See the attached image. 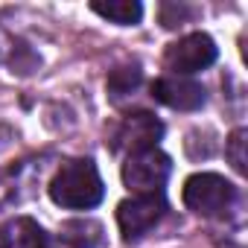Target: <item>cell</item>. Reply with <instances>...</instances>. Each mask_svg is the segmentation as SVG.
<instances>
[{"mask_svg": "<svg viewBox=\"0 0 248 248\" xmlns=\"http://www.w3.org/2000/svg\"><path fill=\"white\" fill-rule=\"evenodd\" d=\"M105 184L91 158H73L50 181V199L64 210H91L102 202Z\"/></svg>", "mask_w": 248, "mask_h": 248, "instance_id": "6da1fadb", "label": "cell"}, {"mask_svg": "<svg viewBox=\"0 0 248 248\" xmlns=\"http://www.w3.org/2000/svg\"><path fill=\"white\" fill-rule=\"evenodd\" d=\"M184 207L199 216H222L236 202V187L219 172H196L184 181L181 190Z\"/></svg>", "mask_w": 248, "mask_h": 248, "instance_id": "7a4b0ae2", "label": "cell"}, {"mask_svg": "<svg viewBox=\"0 0 248 248\" xmlns=\"http://www.w3.org/2000/svg\"><path fill=\"white\" fill-rule=\"evenodd\" d=\"M167 213V199L164 193H140V196H132L126 202L117 204V225H120V233L126 242H135L140 239L143 233H149Z\"/></svg>", "mask_w": 248, "mask_h": 248, "instance_id": "3957f363", "label": "cell"}, {"mask_svg": "<svg viewBox=\"0 0 248 248\" xmlns=\"http://www.w3.org/2000/svg\"><path fill=\"white\" fill-rule=\"evenodd\" d=\"M170 172H172L170 155H164L155 146V149H146V152L126 155V164H123V184H126L135 196H140V193H161V187L167 184Z\"/></svg>", "mask_w": 248, "mask_h": 248, "instance_id": "277c9868", "label": "cell"}, {"mask_svg": "<svg viewBox=\"0 0 248 248\" xmlns=\"http://www.w3.org/2000/svg\"><path fill=\"white\" fill-rule=\"evenodd\" d=\"M216 56H219L216 41L207 32H190L167 47L164 64H167V70H172V76H190V73L210 67L216 62Z\"/></svg>", "mask_w": 248, "mask_h": 248, "instance_id": "5b68a950", "label": "cell"}, {"mask_svg": "<svg viewBox=\"0 0 248 248\" xmlns=\"http://www.w3.org/2000/svg\"><path fill=\"white\" fill-rule=\"evenodd\" d=\"M161 138H164V123L149 111H135L129 117H123V123L117 126V132L111 138V149L135 155V152L155 149Z\"/></svg>", "mask_w": 248, "mask_h": 248, "instance_id": "8992f818", "label": "cell"}, {"mask_svg": "<svg viewBox=\"0 0 248 248\" xmlns=\"http://www.w3.org/2000/svg\"><path fill=\"white\" fill-rule=\"evenodd\" d=\"M152 96L167 105V108H175V111H199L204 102H207V91L204 85H199L196 79L190 76H161L155 85H152Z\"/></svg>", "mask_w": 248, "mask_h": 248, "instance_id": "52a82bcc", "label": "cell"}, {"mask_svg": "<svg viewBox=\"0 0 248 248\" xmlns=\"http://www.w3.org/2000/svg\"><path fill=\"white\" fill-rule=\"evenodd\" d=\"M47 233L30 216H15L0 225V248H44Z\"/></svg>", "mask_w": 248, "mask_h": 248, "instance_id": "ba28073f", "label": "cell"}, {"mask_svg": "<svg viewBox=\"0 0 248 248\" xmlns=\"http://www.w3.org/2000/svg\"><path fill=\"white\" fill-rule=\"evenodd\" d=\"M59 236L70 245V248H96L102 242V225L93 219H73L64 222Z\"/></svg>", "mask_w": 248, "mask_h": 248, "instance_id": "9c48e42d", "label": "cell"}, {"mask_svg": "<svg viewBox=\"0 0 248 248\" xmlns=\"http://www.w3.org/2000/svg\"><path fill=\"white\" fill-rule=\"evenodd\" d=\"M91 12H96V15L120 24V27H135L143 18V6L138 0H108V3L96 0V3H91Z\"/></svg>", "mask_w": 248, "mask_h": 248, "instance_id": "30bf717a", "label": "cell"}, {"mask_svg": "<svg viewBox=\"0 0 248 248\" xmlns=\"http://www.w3.org/2000/svg\"><path fill=\"white\" fill-rule=\"evenodd\" d=\"M140 82H143V70L138 64H126V67H117V70L108 73L105 91H108V96L114 102H120V99H126L129 93H135L140 88Z\"/></svg>", "mask_w": 248, "mask_h": 248, "instance_id": "8fae6325", "label": "cell"}, {"mask_svg": "<svg viewBox=\"0 0 248 248\" xmlns=\"http://www.w3.org/2000/svg\"><path fill=\"white\" fill-rule=\"evenodd\" d=\"M248 138V132L245 129H233L231 135H228V140H225V155H228V161H231V167L239 172V175H245V164H248V158H245V140Z\"/></svg>", "mask_w": 248, "mask_h": 248, "instance_id": "7c38bea8", "label": "cell"}, {"mask_svg": "<svg viewBox=\"0 0 248 248\" xmlns=\"http://www.w3.org/2000/svg\"><path fill=\"white\" fill-rule=\"evenodd\" d=\"M193 15V9H187V6H178V3H164L161 6V24L167 27V30H175V27H181L187 18Z\"/></svg>", "mask_w": 248, "mask_h": 248, "instance_id": "4fadbf2b", "label": "cell"}]
</instances>
